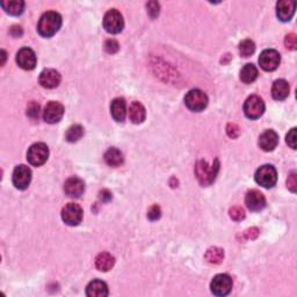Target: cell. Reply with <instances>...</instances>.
Segmentation results:
<instances>
[{
  "mask_svg": "<svg viewBox=\"0 0 297 297\" xmlns=\"http://www.w3.org/2000/svg\"><path fill=\"white\" fill-rule=\"evenodd\" d=\"M62 26V17L57 12L50 11L41 17L39 21L38 31L43 38H51L60 31Z\"/></svg>",
  "mask_w": 297,
  "mask_h": 297,
  "instance_id": "cell-1",
  "label": "cell"
},
{
  "mask_svg": "<svg viewBox=\"0 0 297 297\" xmlns=\"http://www.w3.org/2000/svg\"><path fill=\"white\" fill-rule=\"evenodd\" d=\"M219 170V161L215 159L214 164L209 165L206 160H200L195 166V174L199 182L202 186H209L215 181L216 175Z\"/></svg>",
  "mask_w": 297,
  "mask_h": 297,
  "instance_id": "cell-2",
  "label": "cell"
},
{
  "mask_svg": "<svg viewBox=\"0 0 297 297\" xmlns=\"http://www.w3.org/2000/svg\"><path fill=\"white\" fill-rule=\"evenodd\" d=\"M185 104L192 112H202L208 105V97L201 90H192L186 94Z\"/></svg>",
  "mask_w": 297,
  "mask_h": 297,
  "instance_id": "cell-3",
  "label": "cell"
},
{
  "mask_svg": "<svg viewBox=\"0 0 297 297\" xmlns=\"http://www.w3.org/2000/svg\"><path fill=\"white\" fill-rule=\"evenodd\" d=\"M255 181L265 188H272L277 181V173L272 165H263L255 172Z\"/></svg>",
  "mask_w": 297,
  "mask_h": 297,
  "instance_id": "cell-4",
  "label": "cell"
},
{
  "mask_svg": "<svg viewBox=\"0 0 297 297\" xmlns=\"http://www.w3.org/2000/svg\"><path fill=\"white\" fill-rule=\"evenodd\" d=\"M49 149L45 143H36L28 149L27 159L33 166H41L48 160Z\"/></svg>",
  "mask_w": 297,
  "mask_h": 297,
  "instance_id": "cell-5",
  "label": "cell"
},
{
  "mask_svg": "<svg viewBox=\"0 0 297 297\" xmlns=\"http://www.w3.org/2000/svg\"><path fill=\"white\" fill-rule=\"evenodd\" d=\"M124 27L123 17L117 10H109L104 17V28L111 34H119Z\"/></svg>",
  "mask_w": 297,
  "mask_h": 297,
  "instance_id": "cell-6",
  "label": "cell"
},
{
  "mask_svg": "<svg viewBox=\"0 0 297 297\" xmlns=\"http://www.w3.org/2000/svg\"><path fill=\"white\" fill-rule=\"evenodd\" d=\"M263 112H265V104L261 98L258 95H251L250 98L246 99L244 104V113L248 119H259L260 116H262Z\"/></svg>",
  "mask_w": 297,
  "mask_h": 297,
  "instance_id": "cell-7",
  "label": "cell"
},
{
  "mask_svg": "<svg viewBox=\"0 0 297 297\" xmlns=\"http://www.w3.org/2000/svg\"><path fill=\"white\" fill-rule=\"evenodd\" d=\"M210 289L216 296H226L232 289V278L228 274L216 275L210 283Z\"/></svg>",
  "mask_w": 297,
  "mask_h": 297,
  "instance_id": "cell-8",
  "label": "cell"
},
{
  "mask_svg": "<svg viewBox=\"0 0 297 297\" xmlns=\"http://www.w3.org/2000/svg\"><path fill=\"white\" fill-rule=\"evenodd\" d=\"M62 219L70 226L78 225L83 219V209L77 203H68L62 209Z\"/></svg>",
  "mask_w": 297,
  "mask_h": 297,
  "instance_id": "cell-9",
  "label": "cell"
},
{
  "mask_svg": "<svg viewBox=\"0 0 297 297\" xmlns=\"http://www.w3.org/2000/svg\"><path fill=\"white\" fill-rule=\"evenodd\" d=\"M280 54L274 49L263 50L259 57L260 67L265 70V71H274L280 65Z\"/></svg>",
  "mask_w": 297,
  "mask_h": 297,
  "instance_id": "cell-10",
  "label": "cell"
},
{
  "mask_svg": "<svg viewBox=\"0 0 297 297\" xmlns=\"http://www.w3.org/2000/svg\"><path fill=\"white\" fill-rule=\"evenodd\" d=\"M64 115V106L61 102L57 101H50L48 102L47 106L43 111V119L46 122L53 124L57 123L62 120Z\"/></svg>",
  "mask_w": 297,
  "mask_h": 297,
  "instance_id": "cell-11",
  "label": "cell"
},
{
  "mask_svg": "<svg viewBox=\"0 0 297 297\" xmlns=\"http://www.w3.org/2000/svg\"><path fill=\"white\" fill-rule=\"evenodd\" d=\"M32 181V171L26 165H19L13 172V185L18 189H26Z\"/></svg>",
  "mask_w": 297,
  "mask_h": 297,
  "instance_id": "cell-12",
  "label": "cell"
},
{
  "mask_svg": "<svg viewBox=\"0 0 297 297\" xmlns=\"http://www.w3.org/2000/svg\"><path fill=\"white\" fill-rule=\"evenodd\" d=\"M36 55L31 48H23L17 54V63L21 69L33 70L36 67Z\"/></svg>",
  "mask_w": 297,
  "mask_h": 297,
  "instance_id": "cell-13",
  "label": "cell"
},
{
  "mask_svg": "<svg viewBox=\"0 0 297 297\" xmlns=\"http://www.w3.org/2000/svg\"><path fill=\"white\" fill-rule=\"evenodd\" d=\"M245 203L251 211H260L266 207V199L261 192L252 189L246 194Z\"/></svg>",
  "mask_w": 297,
  "mask_h": 297,
  "instance_id": "cell-14",
  "label": "cell"
},
{
  "mask_svg": "<svg viewBox=\"0 0 297 297\" xmlns=\"http://www.w3.org/2000/svg\"><path fill=\"white\" fill-rule=\"evenodd\" d=\"M64 192L70 197H80L85 192V183L77 177L70 178L64 183Z\"/></svg>",
  "mask_w": 297,
  "mask_h": 297,
  "instance_id": "cell-15",
  "label": "cell"
},
{
  "mask_svg": "<svg viewBox=\"0 0 297 297\" xmlns=\"http://www.w3.org/2000/svg\"><path fill=\"white\" fill-rule=\"evenodd\" d=\"M61 83V75L60 72L54 69L43 70L40 75V84L45 89H55L60 85Z\"/></svg>",
  "mask_w": 297,
  "mask_h": 297,
  "instance_id": "cell-16",
  "label": "cell"
},
{
  "mask_svg": "<svg viewBox=\"0 0 297 297\" xmlns=\"http://www.w3.org/2000/svg\"><path fill=\"white\" fill-rule=\"evenodd\" d=\"M296 3L290 0H281L276 4V16L283 23H287L295 13Z\"/></svg>",
  "mask_w": 297,
  "mask_h": 297,
  "instance_id": "cell-17",
  "label": "cell"
},
{
  "mask_svg": "<svg viewBox=\"0 0 297 297\" xmlns=\"http://www.w3.org/2000/svg\"><path fill=\"white\" fill-rule=\"evenodd\" d=\"M278 135L274 130H266L259 137V146L263 151L270 152L277 146Z\"/></svg>",
  "mask_w": 297,
  "mask_h": 297,
  "instance_id": "cell-18",
  "label": "cell"
},
{
  "mask_svg": "<svg viewBox=\"0 0 297 297\" xmlns=\"http://www.w3.org/2000/svg\"><path fill=\"white\" fill-rule=\"evenodd\" d=\"M111 113H112L113 119H114L116 122H123L127 114L126 101H124V99L116 98L112 101Z\"/></svg>",
  "mask_w": 297,
  "mask_h": 297,
  "instance_id": "cell-19",
  "label": "cell"
},
{
  "mask_svg": "<svg viewBox=\"0 0 297 297\" xmlns=\"http://www.w3.org/2000/svg\"><path fill=\"white\" fill-rule=\"evenodd\" d=\"M86 295L90 297H106L108 295V287L104 281L93 280L86 288Z\"/></svg>",
  "mask_w": 297,
  "mask_h": 297,
  "instance_id": "cell-20",
  "label": "cell"
},
{
  "mask_svg": "<svg viewBox=\"0 0 297 297\" xmlns=\"http://www.w3.org/2000/svg\"><path fill=\"white\" fill-rule=\"evenodd\" d=\"M115 265V258L111 253L102 252L100 254H98L95 258V267L100 270V272H108L111 270Z\"/></svg>",
  "mask_w": 297,
  "mask_h": 297,
  "instance_id": "cell-21",
  "label": "cell"
},
{
  "mask_svg": "<svg viewBox=\"0 0 297 297\" xmlns=\"http://www.w3.org/2000/svg\"><path fill=\"white\" fill-rule=\"evenodd\" d=\"M272 95L275 100L282 101L289 95V84L284 79L275 80L272 87Z\"/></svg>",
  "mask_w": 297,
  "mask_h": 297,
  "instance_id": "cell-22",
  "label": "cell"
},
{
  "mask_svg": "<svg viewBox=\"0 0 297 297\" xmlns=\"http://www.w3.org/2000/svg\"><path fill=\"white\" fill-rule=\"evenodd\" d=\"M146 111L141 102L134 101L129 107V119L133 123L139 124L145 120Z\"/></svg>",
  "mask_w": 297,
  "mask_h": 297,
  "instance_id": "cell-23",
  "label": "cell"
},
{
  "mask_svg": "<svg viewBox=\"0 0 297 297\" xmlns=\"http://www.w3.org/2000/svg\"><path fill=\"white\" fill-rule=\"evenodd\" d=\"M105 161L109 166L117 167L123 163V155L119 149L111 148L105 153Z\"/></svg>",
  "mask_w": 297,
  "mask_h": 297,
  "instance_id": "cell-24",
  "label": "cell"
},
{
  "mask_svg": "<svg viewBox=\"0 0 297 297\" xmlns=\"http://www.w3.org/2000/svg\"><path fill=\"white\" fill-rule=\"evenodd\" d=\"M2 7L11 16H20L24 12L25 3L23 0H11V2L9 0V2H3Z\"/></svg>",
  "mask_w": 297,
  "mask_h": 297,
  "instance_id": "cell-25",
  "label": "cell"
},
{
  "mask_svg": "<svg viewBox=\"0 0 297 297\" xmlns=\"http://www.w3.org/2000/svg\"><path fill=\"white\" fill-rule=\"evenodd\" d=\"M258 78V69L253 64H246L240 71V80L245 84H251Z\"/></svg>",
  "mask_w": 297,
  "mask_h": 297,
  "instance_id": "cell-26",
  "label": "cell"
},
{
  "mask_svg": "<svg viewBox=\"0 0 297 297\" xmlns=\"http://www.w3.org/2000/svg\"><path fill=\"white\" fill-rule=\"evenodd\" d=\"M204 259L207 260L209 263H214V265H218L224 259V251L219 247H210L207 251Z\"/></svg>",
  "mask_w": 297,
  "mask_h": 297,
  "instance_id": "cell-27",
  "label": "cell"
},
{
  "mask_svg": "<svg viewBox=\"0 0 297 297\" xmlns=\"http://www.w3.org/2000/svg\"><path fill=\"white\" fill-rule=\"evenodd\" d=\"M84 135V128L79 124H75V126H71L68 129L67 134H65V138L67 141L70 143H75L78 142L80 138L83 137Z\"/></svg>",
  "mask_w": 297,
  "mask_h": 297,
  "instance_id": "cell-28",
  "label": "cell"
},
{
  "mask_svg": "<svg viewBox=\"0 0 297 297\" xmlns=\"http://www.w3.org/2000/svg\"><path fill=\"white\" fill-rule=\"evenodd\" d=\"M255 51V45L251 40H244L239 45V53L243 57H250Z\"/></svg>",
  "mask_w": 297,
  "mask_h": 297,
  "instance_id": "cell-29",
  "label": "cell"
},
{
  "mask_svg": "<svg viewBox=\"0 0 297 297\" xmlns=\"http://www.w3.org/2000/svg\"><path fill=\"white\" fill-rule=\"evenodd\" d=\"M230 217L233 219V221H241V219L245 218V211L241 207H233L230 209Z\"/></svg>",
  "mask_w": 297,
  "mask_h": 297,
  "instance_id": "cell-30",
  "label": "cell"
},
{
  "mask_svg": "<svg viewBox=\"0 0 297 297\" xmlns=\"http://www.w3.org/2000/svg\"><path fill=\"white\" fill-rule=\"evenodd\" d=\"M146 7H148V13L149 16L152 18V19H155V18L158 17L159 14V9H160V5L157 2H151L149 3L148 5H146Z\"/></svg>",
  "mask_w": 297,
  "mask_h": 297,
  "instance_id": "cell-31",
  "label": "cell"
},
{
  "mask_svg": "<svg viewBox=\"0 0 297 297\" xmlns=\"http://www.w3.org/2000/svg\"><path fill=\"white\" fill-rule=\"evenodd\" d=\"M258 236H259V230L256 228H251V229H247L246 231H244L240 237L243 240H252V239H255Z\"/></svg>",
  "mask_w": 297,
  "mask_h": 297,
  "instance_id": "cell-32",
  "label": "cell"
},
{
  "mask_svg": "<svg viewBox=\"0 0 297 297\" xmlns=\"http://www.w3.org/2000/svg\"><path fill=\"white\" fill-rule=\"evenodd\" d=\"M284 46L289 50H295L297 47V36L295 34H289L285 36Z\"/></svg>",
  "mask_w": 297,
  "mask_h": 297,
  "instance_id": "cell-33",
  "label": "cell"
},
{
  "mask_svg": "<svg viewBox=\"0 0 297 297\" xmlns=\"http://www.w3.org/2000/svg\"><path fill=\"white\" fill-rule=\"evenodd\" d=\"M27 114L31 116L32 119H36V117H39L40 105L36 104L35 101H32L27 108Z\"/></svg>",
  "mask_w": 297,
  "mask_h": 297,
  "instance_id": "cell-34",
  "label": "cell"
},
{
  "mask_svg": "<svg viewBox=\"0 0 297 297\" xmlns=\"http://www.w3.org/2000/svg\"><path fill=\"white\" fill-rule=\"evenodd\" d=\"M119 43H117L115 40H108V41H106L105 43V49L107 51L108 54H115L119 51Z\"/></svg>",
  "mask_w": 297,
  "mask_h": 297,
  "instance_id": "cell-35",
  "label": "cell"
},
{
  "mask_svg": "<svg viewBox=\"0 0 297 297\" xmlns=\"http://www.w3.org/2000/svg\"><path fill=\"white\" fill-rule=\"evenodd\" d=\"M285 142H287V144L290 146L291 149H296V128H292V129L289 131L287 137H285Z\"/></svg>",
  "mask_w": 297,
  "mask_h": 297,
  "instance_id": "cell-36",
  "label": "cell"
},
{
  "mask_svg": "<svg viewBox=\"0 0 297 297\" xmlns=\"http://www.w3.org/2000/svg\"><path fill=\"white\" fill-rule=\"evenodd\" d=\"M160 208L157 206V204H155V206H152L151 208L149 209L148 211V217L149 219H151V221H157L160 217Z\"/></svg>",
  "mask_w": 297,
  "mask_h": 297,
  "instance_id": "cell-37",
  "label": "cell"
},
{
  "mask_svg": "<svg viewBox=\"0 0 297 297\" xmlns=\"http://www.w3.org/2000/svg\"><path fill=\"white\" fill-rule=\"evenodd\" d=\"M226 133H228V135L231 138H236L239 136L240 130H239V128H238L237 124L229 123L228 127H226Z\"/></svg>",
  "mask_w": 297,
  "mask_h": 297,
  "instance_id": "cell-38",
  "label": "cell"
},
{
  "mask_svg": "<svg viewBox=\"0 0 297 297\" xmlns=\"http://www.w3.org/2000/svg\"><path fill=\"white\" fill-rule=\"evenodd\" d=\"M287 186H288V188L290 189L292 193L296 192V189H297V178H296V173H295V172H291L290 175H289V177H288Z\"/></svg>",
  "mask_w": 297,
  "mask_h": 297,
  "instance_id": "cell-39",
  "label": "cell"
},
{
  "mask_svg": "<svg viewBox=\"0 0 297 297\" xmlns=\"http://www.w3.org/2000/svg\"><path fill=\"white\" fill-rule=\"evenodd\" d=\"M10 33L14 38H19V36L23 35V28H21L20 26H13V27L11 28Z\"/></svg>",
  "mask_w": 297,
  "mask_h": 297,
  "instance_id": "cell-40",
  "label": "cell"
},
{
  "mask_svg": "<svg viewBox=\"0 0 297 297\" xmlns=\"http://www.w3.org/2000/svg\"><path fill=\"white\" fill-rule=\"evenodd\" d=\"M100 199L102 201H109L112 199V194L108 192V190H102V192L100 193Z\"/></svg>",
  "mask_w": 297,
  "mask_h": 297,
  "instance_id": "cell-41",
  "label": "cell"
},
{
  "mask_svg": "<svg viewBox=\"0 0 297 297\" xmlns=\"http://www.w3.org/2000/svg\"><path fill=\"white\" fill-rule=\"evenodd\" d=\"M2 57H3L2 65H4V64H5V61H6V53H5V50H2Z\"/></svg>",
  "mask_w": 297,
  "mask_h": 297,
  "instance_id": "cell-42",
  "label": "cell"
}]
</instances>
